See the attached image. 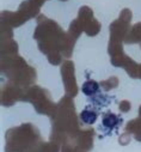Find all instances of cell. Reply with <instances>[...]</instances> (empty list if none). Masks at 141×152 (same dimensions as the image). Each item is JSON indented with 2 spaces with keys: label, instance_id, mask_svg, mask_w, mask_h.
<instances>
[{
  "label": "cell",
  "instance_id": "1",
  "mask_svg": "<svg viewBox=\"0 0 141 152\" xmlns=\"http://www.w3.org/2000/svg\"><path fill=\"white\" fill-rule=\"evenodd\" d=\"M98 89H99V85H98V83L94 82V80H87V82H85V83L83 84V88H81L83 92H84L85 95H87V96L94 95V94L98 91Z\"/></svg>",
  "mask_w": 141,
  "mask_h": 152
},
{
  "label": "cell",
  "instance_id": "2",
  "mask_svg": "<svg viewBox=\"0 0 141 152\" xmlns=\"http://www.w3.org/2000/svg\"><path fill=\"white\" fill-rule=\"evenodd\" d=\"M80 118L81 120L85 122V124H93L96 120H97V114L93 111V110H90V109H85L81 114H80Z\"/></svg>",
  "mask_w": 141,
  "mask_h": 152
},
{
  "label": "cell",
  "instance_id": "3",
  "mask_svg": "<svg viewBox=\"0 0 141 152\" xmlns=\"http://www.w3.org/2000/svg\"><path fill=\"white\" fill-rule=\"evenodd\" d=\"M118 124V119L114 115V114H107L103 118V125L108 128H114Z\"/></svg>",
  "mask_w": 141,
  "mask_h": 152
}]
</instances>
